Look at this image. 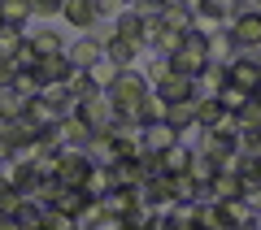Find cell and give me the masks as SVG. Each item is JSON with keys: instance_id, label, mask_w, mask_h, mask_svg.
<instances>
[{"instance_id": "6", "label": "cell", "mask_w": 261, "mask_h": 230, "mask_svg": "<svg viewBox=\"0 0 261 230\" xmlns=\"http://www.w3.org/2000/svg\"><path fill=\"white\" fill-rule=\"evenodd\" d=\"M222 87H226V61H205V70L192 78L196 100H209V96H218Z\"/></svg>"}, {"instance_id": "8", "label": "cell", "mask_w": 261, "mask_h": 230, "mask_svg": "<svg viewBox=\"0 0 261 230\" xmlns=\"http://www.w3.org/2000/svg\"><path fill=\"white\" fill-rule=\"evenodd\" d=\"M109 35H122V39H135V44L144 48V9H135V5H126V9H118V22H113Z\"/></svg>"}, {"instance_id": "23", "label": "cell", "mask_w": 261, "mask_h": 230, "mask_svg": "<svg viewBox=\"0 0 261 230\" xmlns=\"http://www.w3.org/2000/svg\"><path fill=\"white\" fill-rule=\"evenodd\" d=\"M235 174L244 178V187H261V157H257V152H240Z\"/></svg>"}, {"instance_id": "11", "label": "cell", "mask_w": 261, "mask_h": 230, "mask_svg": "<svg viewBox=\"0 0 261 230\" xmlns=\"http://www.w3.org/2000/svg\"><path fill=\"white\" fill-rule=\"evenodd\" d=\"M105 56H109L113 65H122V70H130L135 56H140V44H135V39H122V35H105Z\"/></svg>"}, {"instance_id": "14", "label": "cell", "mask_w": 261, "mask_h": 230, "mask_svg": "<svg viewBox=\"0 0 261 230\" xmlns=\"http://www.w3.org/2000/svg\"><path fill=\"white\" fill-rule=\"evenodd\" d=\"M61 18L87 31V26H96V22H100V9H96L92 0H61Z\"/></svg>"}, {"instance_id": "28", "label": "cell", "mask_w": 261, "mask_h": 230, "mask_svg": "<svg viewBox=\"0 0 261 230\" xmlns=\"http://www.w3.org/2000/svg\"><path fill=\"white\" fill-rule=\"evenodd\" d=\"M218 118H222V104H218L214 96H209V100H196V122H192L196 130H209Z\"/></svg>"}, {"instance_id": "40", "label": "cell", "mask_w": 261, "mask_h": 230, "mask_svg": "<svg viewBox=\"0 0 261 230\" xmlns=\"http://www.w3.org/2000/svg\"><path fill=\"white\" fill-rule=\"evenodd\" d=\"M13 152H18V148H13V143H9V135H5V130H0V165H5V161H9Z\"/></svg>"}, {"instance_id": "5", "label": "cell", "mask_w": 261, "mask_h": 230, "mask_svg": "<svg viewBox=\"0 0 261 230\" xmlns=\"http://www.w3.org/2000/svg\"><path fill=\"white\" fill-rule=\"evenodd\" d=\"M79 118L92 126V135L96 130H105L113 122V100H109V92H96V96H87V100H79Z\"/></svg>"}, {"instance_id": "3", "label": "cell", "mask_w": 261, "mask_h": 230, "mask_svg": "<svg viewBox=\"0 0 261 230\" xmlns=\"http://www.w3.org/2000/svg\"><path fill=\"white\" fill-rule=\"evenodd\" d=\"M209 61V39L200 35V31H183V39H178V48L170 52V65H174L178 74H200Z\"/></svg>"}, {"instance_id": "34", "label": "cell", "mask_w": 261, "mask_h": 230, "mask_svg": "<svg viewBox=\"0 0 261 230\" xmlns=\"http://www.w3.org/2000/svg\"><path fill=\"white\" fill-rule=\"evenodd\" d=\"M161 31H166V22H161V13H144V48H157Z\"/></svg>"}, {"instance_id": "38", "label": "cell", "mask_w": 261, "mask_h": 230, "mask_svg": "<svg viewBox=\"0 0 261 230\" xmlns=\"http://www.w3.org/2000/svg\"><path fill=\"white\" fill-rule=\"evenodd\" d=\"M244 0H205V9H214V13H222V18H231L235 9H240Z\"/></svg>"}, {"instance_id": "46", "label": "cell", "mask_w": 261, "mask_h": 230, "mask_svg": "<svg viewBox=\"0 0 261 230\" xmlns=\"http://www.w3.org/2000/svg\"><path fill=\"white\" fill-rule=\"evenodd\" d=\"M0 22H5V18H0Z\"/></svg>"}, {"instance_id": "16", "label": "cell", "mask_w": 261, "mask_h": 230, "mask_svg": "<svg viewBox=\"0 0 261 230\" xmlns=\"http://www.w3.org/2000/svg\"><path fill=\"white\" fill-rule=\"evenodd\" d=\"M27 118L35 122V126H53V122L61 118V104H53L44 92H39V96H31V100H27Z\"/></svg>"}, {"instance_id": "26", "label": "cell", "mask_w": 261, "mask_h": 230, "mask_svg": "<svg viewBox=\"0 0 261 230\" xmlns=\"http://www.w3.org/2000/svg\"><path fill=\"white\" fill-rule=\"evenodd\" d=\"M13 226H22V230H31V226H44V204H35V200H22L18 204V213H13Z\"/></svg>"}, {"instance_id": "18", "label": "cell", "mask_w": 261, "mask_h": 230, "mask_svg": "<svg viewBox=\"0 0 261 230\" xmlns=\"http://www.w3.org/2000/svg\"><path fill=\"white\" fill-rule=\"evenodd\" d=\"M157 13H161V22H166V31H174V35L192 31V9H183V5H174V0H166Z\"/></svg>"}, {"instance_id": "33", "label": "cell", "mask_w": 261, "mask_h": 230, "mask_svg": "<svg viewBox=\"0 0 261 230\" xmlns=\"http://www.w3.org/2000/svg\"><path fill=\"white\" fill-rule=\"evenodd\" d=\"M44 226H53V230H74L79 221L70 217V213H61L57 204H44Z\"/></svg>"}, {"instance_id": "12", "label": "cell", "mask_w": 261, "mask_h": 230, "mask_svg": "<svg viewBox=\"0 0 261 230\" xmlns=\"http://www.w3.org/2000/svg\"><path fill=\"white\" fill-rule=\"evenodd\" d=\"M57 126H61V143H70V148H87V139H92V126L79 113H61Z\"/></svg>"}, {"instance_id": "10", "label": "cell", "mask_w": 261, "mask_h": 230, "mask_svg": "<svg viewBox=\"0 0 261 230\" xmlns=\"http://www.w3.org/2000/svg\"><path fill=\"white\" fill-rule=\"evenodd\" d=\"M65 56H70L74 70H92V65L105 56V39H92V35H87V39H79V44H70V52H65Z\"/></svg>"}, {"instance_id": "29", "label": "cell", "mask_w": 261, "mask_h": 230, "mask_svg": "<svg viewBox=\"0 0 261 230\" xmlns=\"http://www.w3.org/2000/svg\"><path fill=\"white\" fill-rule=\"evenodd\" d=\"M87 74H92V83L100 87V92H109V83H113V78H118V74H122V65H113L109 56H100V61H96V65H92V70H87Z\"/></svg>"}, {"instance_id": "39", "label": "cell", "mask_w": 261, "mask_h": 230, "mask_svg": "<svg viewBox=\"0 0 261 230\" xmlns=\"http://www.w3.org/2000/svg\"><path fill=\"white\" fill-rule=\"evenodd\" d=\"M100 13H118V9H126V0H92Z\"/></svg>"}, {"instance_id": "20", "label": "cell", "mask_w": 261, "mask_h": 230, "mask_svg": "<svg viewBox=\"0 0 261 230\" xmlns=\"http://www.w3.org/2000/svg\"><path fill=\"white\" fill-rule=\"evenodd\" d=\"M109 187H118V183H113V169H109V165H92V174H87L83 191L92 195V200H100V195L109 191Z\"/></svg>"}, {"instance_id": "32", "label": "cell", "mask_w": 261, "mask_h": 230, "mask_svg": "<svg viewBox=\"0 0 261 230\" xmlns=\"http://www.w3.org/2000/svg\"><path fill=\"white\" fill-rule=\"evenodd\" d=\"M27 39V26H13V22H0V52L13 56V48Z\"/></svg>"}, {"instance_id": "15", "label": "cell", "mask_w": 261, "mask_h": 230, "mask_svg": "<svg viewBox=\"0 0 261 230\" xmlns=\"http://www.w3.org/2000/svg\"><path fill=\"white\" fill-rule=\"evenodd\" d=\"M174 139H178V126H170L166 118H157V122H148V126H144V148H152V152L170 148Z\"/></svg>"}, {"instance_id": "31", "label": "cell", "mask_w": 261, "mask_h": 230, "mask_svg": "<svg viewBox=\"0 0 261 230\" xmlns=\"http://www.w3.org/2000/svg\"><path fill=\"white\" fill-rule=\"evenodd\" d=\"M248 96H252V92H244V87H235V83H226L222 92L214 96V100L222 104V109H231V113H240V109H244V100H248Z\"/></svg>"}, {"instance_id": "17", "label": "cell", "mask_w": 261, "mask_h": 230, "mask_svg": "<svg viewBox=\"0 0 261 230\" xmlns=\"http://www.w3.org/2000/svg\"><path fill=\"white\" fill-rule=\"evenodd\" d=\"M87 200H92V195H87L83 191V187H61V191H57V209H61V213H70V217H74L79 221V213H83L87 209Z\"/></svg>"}, {"instance_id": "44", "label": "cell", "mask_w": 261, "mask_h": 230, "mask_svg": "<svg viewBox=\"0 0 261 230\" xmlns=\"http://www.w3.org/2000/svg\"><path fill=\"white\" fill-rule=\"evenodd\" d=\"M252 96H257V100H261V78H257V87H252Z\"/></svg>"}, {"instance_id": "27", "label": "cell", "mask_w": 261, "mask_h": 230, "mask_svg": "<svg viewBox=\"0 0 261 230\" xmlns=\"http://www.w3.org/2000/svg\"><path fill=\"white\" fill-rule=\"evenodd\" d=\"M27 39L35 44V52H39V56L65 52V44H61V35H57V31H27Z\"/></svg>"}, {"instance_id": "7", "label": "cell", "mask_w": 261, "mask_h": 230, "mask_svg": "<svg viewBox=\"0 0 261 230\" xmlns=\"http://www.w3.org/2000/svg\"><path fill=\"white\" fill-rule=\"evenodd\" d=\"M152 92H157L166 104H170V100H187V96H196V92H192V74H178L174 65H170V74H161L157 83H152Z\"/></svg>"}, {"instance_id": "13", "label": "cell", "mask_w": 261, "mask_h": 230, "mask_svg": "<svg viewBox=\"0 0 261 230\" xmlns=\"http://www.w3.org/2000/svg\"><path fill=\"white\" fill-rule=\"evenodd\" d=\"M157 157H161V169H166V174H183V169L192 165V143H187V139H174L170 148H161Z\"/></svg>"}, {"instance_id": "2", "label": "cell", "mask_w": 261, "mask_h": 230, "mask_svg": "<svg viewBox=\"0 0 261 230\" xmlns=\"http://www.w3.org/2000/svg\"><path fill=\"white\" fill-rule=\"evenodd\" d=\"M92 165H96V161L87 157V148L61 143V148L53 152V178H57L61 187H83L87 174H92Z\"/></svg>"}, {"instance_id": "24", "label": "cell", "mask_w": 261, "mask_h": 230, "mask_svg": "<svg viewBox=\"0 0 261 230\" xmlns=\"http://www.w3.org/2000/svg\"><path fill=\"white\" fill-rule=\"evenodd\" d=\"M27 113V96H18L13 87H0V122H13Z\"/></svg>"}, {"instance_id": "25", "label": "cell", "mask_w": 261, "mask_h": 230, "mask_svg": "<svg viewBox=\"0 0 261 230\" xmlns=\"http://www.w3.org/2000/svg\"><path fill=\"white\" fill-rule=\"evenodd\" d=\"M187 174H192L196 183H209V178L218 174V161L209 157V152H200V148H192V165H187Z\"/></svg>"}, {"instance_id": "41", "label": "cell", "mask_w": 261, "mask_h": 230, "mask_svg": "<svg viewBox=\"0 0 261 230\" xmlns=\"http://www.w3.org/2000/svg\"><path fill=\"white\" fill-rule=\"evenodd\" d=\"M161 5H166V0H140V9H144V13H157Z\"/></svg>"}, {"instance_id": "21", "label": "cell", "mask_w": 261, "mask_h": 230, "mask_svg": "<svg viewBox=\"0 0 261 230\" xmlns=\"http://www.w3.org/2000/svg\"><path fill=\"white\" fill-rule=\"evenodd\" d=\"M235 48H240V44L231 39V31H226V26L214 31V35H209V61H231Z\"/></svg>"}, {"instance_id": "36", "label": "cell", "mask_w": 261, "mask_h": 230, "mask_svg": "<svg viewBox=\"0 0 261 230\" xmlns=\"http://www.w3.org/2000/svg\"><path fill=\"white\" fill-rule=\"evenodd\" d=\"M35 18H61V0H31Z\"/></svg>"}, {"instance_id": "19", "label": "cell", "mask_w": 261, "mask_h": 230, "mask_svg": "<svg viewBox=\"0 0 261 230\" xmlns=\"http://www.w3.org/2000/svg\"><path fill=\"white\" fill-rule=\"evenodd\" d=\"M166 122H170V126H178V130L192 126V122H196V96H187V100H170L166 104Z\"/></svg>"}, {"instance_id": "37", "label": "cell", "mask_w": 261, "mask_h": 230, "mask_svg": "<svg viewBox=\"0 0 261 230\" xmlns=\"http://www.w3.org/2000/svg\"><path fill=\"white\" fill-rule=\"evenodd\" d=\"M13 74H18V61L0 52V87H13Z\"/></svg>"}, {"instance_id": "22", "label": "cell", "mask_w": 261, "mask_h": 230, "mask_svg": "<svg viewBox=\"0 0 261 230\" xmlns=\"http://www.w3.org/2000/svg\"><path fill=\"white\" fill-rule=\"evenodd\" d=\"M0 18L13 26H27V22H35V13H31V0H0Z\"/></svg>"}, {"instance_id": "45", "label": "cell", "mask_w": 261, "mask_h": 230, "mask_svg": "<svg viewBox=\"0 0 261 230\" xmlns=\"http://www.w3.org/2000/svg\"><path fill=\"white\" fill-rule=\"evenodd\" d=\"M252 152H257V157H261V135H257V143H252Z\"/></svg>"}, {"instance_id": "42", "label": "cell", "mask_w": 261, "mask_h": 230, "mask_svg": "<svg viewBox=\"0 0 261 230\" xmlns=\"http://www.w3.org/2000/svg\"><path fill=\"white\" fill-rule=\"evenodd\" d=\"M174 5H183V9H192V13H196L200 5H205V0H174Z\"/></svg>"}, {"instance_id": "30", "label": "cell", "mask_w": 261, "mask_h": 230, "mask_svg": "<svg viewBox=\"0 0 261 230\" xmlns=\"http://www.w3.org/2000/svg\"><path fill=\"white\" fill-rule=\"evenodd\" d=\"M13 92L31 100V96L44 92V83H39V74H35V70H18V74H13Z\"/></svg>"}, {"instance_id": "1", "label": "cell", "mask_w": 261, "mask_h": 230, "mask_svg": "<svg viewBox=\"0 0 261 230\" xmlns=\"http://www.w3.org/2000/svg\"><path fill=\"white\" fill-rule=\"evenodd\" d=\"M148 96H152V83L144 78V74H135V70H122L118 78L109 83V100H113V113H118V118L140 122V109H144ZM140 126H144V122H140Z\"/></svg>"}, {"instance_id": "35", "label": "cell", "mask_w": 261, "mask_h": 230, "mask_svg": "<svg viewBox=\"0 0 261 230\" xmlns=\"http://www.w3.org/2000/svg\"><path fill=\"white\" fill-rule=\"evenodd\" d=\"M13 61H18V70H35V65H39V52H35V44H31V39H22V44L13 48Z\"/></svg>"}, {"instance_id": "4", "label": "cell", "mask_w": 261, "mask_h": 230, "mask_svg": "<svg viewBox=\"0 0 261 230\" xmlns=\"http://www.w3.org/2000/svg\"><path fill=\"white\" fill-rule=\"evenodd\" d=\"M226 31H231V39L240 48H261V9L240 5V9L226 18Z\"/></svg>"}, {"instance_id": "43", "label": "cell", "mask_w": 261, "mask_h": 230, "mask_svg": "<svg viewBox=\"0 0 261 230\" xmlns=\"http://www.w3.org/2000/svg\"><path fill=\"white\" fill-rule=\"evenodd\" d=\"M252 226H261V209H252Z\"/></svg>"}, {"instance_id": "9", "label": "cell", "mask_w": 261, "mask_h": 230, "mask_svg": "<svg viewBox=\"0 0 261 230\" xmlns=\"http://www.w3.org/2000/svg\"><path fill=\"white\" fill-rule=\"evenodd\" d=\"M35 74H39V83H70L74 65H70V56H65V52H53V56H39Z\"/></svg>"}]
</instances>
